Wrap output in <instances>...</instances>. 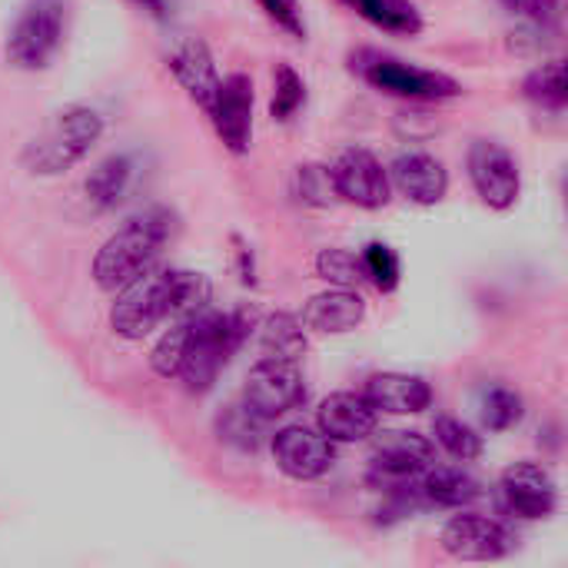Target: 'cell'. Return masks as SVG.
Masks as SVG:
<instances>
[{
    "label": "cell",
    "instance_id": "cell-29",
    "mask_svg": "<svg viewBox=\"0 0 568 568\" xmlns=\"http://www.w3.org/2000/svg\"><path fill=\"white\" fill-rule=\"evenodd\" d=\"M316 276L326 280L329 286H343V290H356L359 283H366L363 260L339 246H329L316 256Z\"/></svg>",
    "mask_w": 568,
    "mask_h": 568
},
{
    "label": "cell",
    "instance_id": "cell-6",
    "mask_svg": "<svg viewBox=\"0 0 568 568\" xmlns=\"http://www.w3.org/2000/svg\"><path fill=\"white\" fill-rule=\"evenodd\" d=\"M63 0H27L7 33V60L17 70H43L63 43Z\"/></svg>",
    "mask_w": 568,
    "mask_h": 568
},
{
    "label": "cell",
    "instance_id": "cell-12",
    "mask_svg": "<svg viewBox=\"0 0 568 568\" xmlns=\"http://www.w3.org/2000/svg\"><path fill=\"white\" fill-rule=\"evenodd\" d=\"M336 443H329L320 429L310 426H283L273 436V459L276 466L296 479V483H313L326 476L336 463Z\"/></svg>",
    "mask_w": 568,
    "mask_h": 568
},
{
    "label": "cell",
    "instance_id": "cell-23",
    "mask_svg": "<svg viewBox=\"0 0 568 568\" xmlns=\"http://www.w3.org/2000/svg\"><path fill=\"white\" fill-rule=\"evenodd\" d=\"M523 93L526 100H532L542 110H566L568 103V73L566 60H546L539 63L526 80H523Z\"/></svg>",
    "mask_w": 568,
    "mask_h": 568
},
{
    "label": "cell",
    "instance_id": "cell-17",
    "mask_svg": "<svg viewBox=\"0 0 568 568\" xmlns=\"http://www.w3.org/2000/svg\"><path fill=\"white\" fill-rule=\"evenodd\" d=\"M389 183L416 206H436L443 203L449 190V173L443 160L433 153H403L389 166Z\"/></svg>",
    "mask_w": 568,
    "mask_h": 568
},
{
    "label": "cell",
    "instance_id": "cell-22",
    "mask_svg": "<svg viewBox=\"0 0 568 568\" xmlns=\"http://www.w3.org/2000/svg\"><path fill=\"white\" fill-rule=\"evenodd\" d=\"M349 3L376 30L396 33V37H416V33H423V13L416 10L413 0H349Z\"/></svg>",
    "mask_w": 568,
    "mask_h": 568
},
{
    "label": "cell",
    "instance_id": "cell-10",
    "mask_svg": "<svg viewBox=\"0 0 568 568\" xmlns=\"http://www.w3.org/2000/svg\"><path fill=\"white\" fill-rule=\"evenodd\" d=\"M439 542H443V549L453 559L493 562V559H506L516 549V532L506 523H499V519L466 513V516H453L446 523Z\"/></svg>",
    "mask_w": 568,
    "mask_h": 568
},
{
    "label": "cell",
    "instance_id": "cell-3",
    "mask_svg": "<svg viewBox=\"0 0 568 568\" xmlns=\"http://www.w3.org/2000/svg\"><path fill=\"white\" fill-rule=\"evenodd\" d=\"M253 326H256V313L246 306L233 313H220L206 306L203 313L190 316V343H186V356H183L176 379H183V386L196 396L210 393L220 369L246 343Z\"/></svg>",
    "mask_w": 568,
    "mask_h": 568
},
{
    "label": "cell",
    "instance_id": "cell-25",
    "mask_svg": "<svg viewBox=\"0 0 568 568\" xmlns=\"http://www.w3.org/2000/svg\"><path fill=\"white\" fill-rule=\"evenodd\" d=\"M263 423H270V419H263L260 413H253L246 403L243 406H230L216 419V436L226 446L240 449V453H256L260 443H263Z\"/></svg>",
    "mask_w": 568,
    "mask_h": 568
},
{
    "label": "cell",
    "instance_id": "cell-27",
    "mask_svg": "<svg viewBox=\"0 0 568 568\" xmlns=\"http://www.w3.org/2000/svg\"><path fill=\"white\" fill-rule=\"evenodd\" d=\"M363 273H366V283H373L379 293H396L399 290V280H403V263H399V253L386 243H369L363 253Z\"/></svg>",
    "mask_w": 568,
    "mask_h": 568
},
{
    "label": "cell",
    "instance_id": "cell-19",
    "mask_svg": "<svg viewBox=\"0 0 568 568\" xmlns=\"http://www.w3.org/2000/svg\"><path fill=\"white\" fill-rule=\"evenodd\" d=\"M366 316V300L356 290L333 286L320 296H313L303 310V326L323 336H339L349 333L363 323Z\"/></svg>",
    "mask_w": 568,
    "mask_h": 568
},
{
    "label": "cell",
    "instance_id": "cell-31",
    "mask_svg": "<svg viewBox=\"0 0 568 568\" xmlns=\"http://www.w3.org/2000/svg\"><path fill=\"white\" fill-rule=\"evenodd\" d=\"M306 100V83L303 77L290 67V63H276L273 70V100H270V113L273 120H290L296 116V110Z\"/></svg>",
    "mask_w": 568,
    "mask_h": 568
},
{
    "label": "cell",
    "instance_id": "cell-24",
    "mask_svg": "<svg viewBox=\"0 0 568 568\" xmlns=\"http://www.w3.org/2000/svg\"><path fill=\"white\" fill-rule=\"evenodd\" d=\"M260 343H263V353L273 359H293L296 363L306 353V333L293 313H273L263 323Z\"/></svg>",
    "mask_w": 568,
    "mask_h": 568
},
{
    "label": "cell",
    "instance_id": "cell-2",
    "mask_svg": "<svg viewBox=\"0 0 568 568\" xmlns=\"http://www.w3.org/2000/svg\"><path fill=\"white\" fill-rule=\"evenodd\" d=\"M176 233V216L163 206H153L133 216L123 230H116L93 260V280L103 293H120L140 273L156 266L163 246Z\"/></svg>",
    "mask_w": 568,
    "mask_h": 568
},
{
    "label": "cell",
    "instance_id": "cell-4",
    "mask_svg": "<svg viewBox=\"0 0 568 568\" xmlns=\"http://www.w3.org/2000/svg\"><path fill=\"white\" fill-rule=\"evenodd\" d=\"M103 136V116L93 106L70 103L50 116V123L23 146L20 163L33 176H57L80 163Z\"/></svg>",
    "mask_w": 568,
    "mask_h": 568
},
{
    "label": "cell",
    "instance_id": "cell-15",
    "mask_svg": "<svg viewBox=\"0 0 568 568\" xmlns=\"http://www.w3.org/2000/svg\"><path fill=\"white\" fill-rule=\"evenodd\" d=\"M379 413L363 393H333L316 409V426L329 443H366L376 436Z\"/></svg>",
    "mask_w": 568,
    "mask_h": 568
},
{
    "label": "cell",
    "instance_id": "cell-18",
    "mask_svg": "<svg viewBox=\"0 0 568 568\" xmlns=\"http://www.w3.org/2000/svg\"><path fill=\"white\" fill-rule=\"evenodd\" d=\"M363 396L376 413L389 416H419L433 406V386L423 376L409 373H376L366 379Z\"/></svg>",
    "mask_w": 568,
    "mask_h": 568
},
{
    "label": "cell",
    "instance_id": "cell-5",
    "mask_svg": "<svg viewBox=\"0 0 568 568\" xmlns=\"http://www.w3.org/2000/svg\"><path fill=\"white\" fill-rule=\"evenodd\" d=\"M349 70L373 90L399 97V100H413V103H439V100H453L463 93V83L453 80L449 73L426 70V67L406 63L393 53L369 50V47L349 53Z\"/></svg>",
    "mask_w": 568,
    "mask_h": 568
},
{
    "label": "cell",
    "instance_id": "cell-13",
    "mask_svg": "<svg viewBox=\"0 0 568 568\" xmlns=\"http://www.w3.org/2000/svg\"><path fill=\"white\" fill-rule=\"evenodd\" d=\"M206 116L213 120L223 146L243 156L253 140V80L246 73H230L226 80H220L216 100Z\"/></svg>",
    "mask_w": 568,
    "mask_h": 568
},
{
    "label": "cell",
    "instance_id": "cell-33",
    "mask_svg": "<svg viewBox=\"0 0 568 568\" xmlns=\"http://www.w3.org/2000/svg\"><path fill=\"white\" fill-rule=\"evenodd\" d=\"M263 10H266V17L276 23V27H283L290 37H296V40H303L306 37V23H303V10H300V0H256Z\"/></svg>",
    "mask_w": 568,
    "mask_h": 568
},
{
    "label": "cell",
    "instance_id": "cell-21",
    "mask_svg": "<svg viewBox=\"0 0 568 568\" xmlns=\"http://www.w3.org/2000/svg\"><path fill=\"white\" fill-rule=\"evenodd\" d=\"M130 183H133V163H130V156H106V160H100L90 170L83 190H87V200L97 210H113V206H120L126 200Z\"/></svg>",
    "mask_w": 568,
    "mask_h": 568
},
{
    "label": "cell",
    "instance_id": "cell-7",
    "mask_svg": "<svg viewBox=\"0 0 568 568\" xmlns=\"http://www.w3.org/2000/svg\"><path fill=\"white\" fill-rule=\"evenodd\" d=\"M243 403L260 413L263 419H276L286 416L293 409H300L306 403V379L300 373V366L293 359H273L263 356L243 386Z\"/></svg>",
    "mask_w": 568,
    "mask_h": 568
},
{
    "label": "cell",
    "instance_id": "cell-16",
    "mask_svg": "<svg viewBox=\"0 0 568 568\" xmlns=\"http://www.w3.org/2000/svg\"><path fill=\"white\" fill-rule=\"evenodd\" d=\"M166 67H170V73L176 77V83L186 90V97H190L203 113H210V106H213V100H216V90H220V73H216V63H213L210 47H206L200 37H186V40H180V43L170 50Z\"/></svg>",
    "mask_w": 568,
    "mask_h": 568
},
{
    "label": "cell",
    "instance_id": "cell-14",
    "mask_svg": "<svg viewBox=\"0 0 568 568\" xmlns=\"http://www.w3.org/2000/svg\"><path fill=\"white\" fill-rule=\"evenodd\" d=\"M436 459V443L423 433H383L373 449V483H409Z\"/></svg>",
    "mask_w": 568,
    "mask_h": 568
},
{
    "label": "cell",
    "instance_id": "cell-11",
    "mask_svg": "<svg viewBox=\"0 0 568 568\" xmlns=\"http://www.w3.org/2000/svg\"><path fill=\"white\" fill-rule=\"evenodd\" d=\"M499 499L516 519L539 523L559 509V486L542 463H513L499 479Z\"/></svg>",
    "mask_w": 568,
    "mask_h": 568
},
{
    "label": "cell",
    "instance_id": "cell-26",
    "mask_svg": "<svg viewBox=\"0 0 568 568\" xmlns=\"http://www.w3.org/2000/svg\"><path fill=\"white\" fill-rule=\"evenodd\" d=\"M433 436H436V446L449 453L456 463H473L483 456V436L456 416H436Z\"/></svg>",
    "mask_w": 568,
    "mask_h": 568
},
{
    "label": "cell",
    "instance_id": "cell-1",
    "mask_svg": "<svg viewBox=\"0 0 568 568\" xmlns=\"http://www.w3.org/2000/svg\"><path fill=\"white\" fill-rule=\"evenodd\" d=\"M213 286L193 270H156L150 266L126 283L110 310V326L123 339L150 336L163 320H190L210 306Z\"/></svg>",
    "mask_w": 568,
    "mask_h": 568
},
{
    "label": "cell",
    "instance_id": "cell-20",
    "mask_svg": "<svg viewBox=\"0 0 568 568\" xmlns=\"http://www.w3.org/2000/svg\"><path fill=\"white\" fill-rule=\"evenodd\" d=\"M416 479H419L416 489H419L423 503L436 506V509H466V506H473L483 496L479 479H473L459 466H436V463H429Z\"/></svg>",
    "mask_w": 568,
    "mask_h": 568
},
{
    "label": "cell",
    "instance_id": "cell-34",
    "mask_svg": "<svg viewBox=\"0 0 568 568\" xmlns=\"http://www.w3.org/2000/svg\"><path fill=\"white\" fill-rule=\"evenodd\" d=\"M133 3H140L146 13H153L156 20H163L166 17V0H133Z\"/></svg>",
    "mask_w": 568,
    "mask_h": 568
},
{
    "label": "cell",
    "instance_id": "cell-32",
    "mask_svg": "<svg viewBox=\"0 0 568 568\" xmlns=\"http://www.w3.org/2000/svg\"><path fill=\"white\" fill-rule=\"evenodd\" d=\"M503 7L542 30H556L562 20V0H503Z\"/></svg>",
    "mask_w": 568,
    "mask_h": 568
},
{
    "label": "cell",
    "instance_id": "cell-28",
    "mask_svg": "<svg viewBox=\"0 0 568 568\" xmlns=\"http://www.w3.org/2000/svg\"><path fill=\"white\" fill-rule=\"evenodd\" d=\"M526 416V399L509 386H493L483 399V423L489 433H506Z\"/></svg>",
    "mask_w": 568,
    "mask_h": 568
},
{
    "label": "cell",
    "instance_id": "cell-9",
    "mask_svg": "<svg viewBox=\"0 0 568 568\" xmlns=\"http://www.w3.org/2000/svg\"><path fill=\"white\" fill-rule=\"evenodd\" d=\"M329 183L333 193L359 210H383L393 196V183H389V170L379 163L376 153L353 146L343 150L336 156V163L329 166Z\"/></svg>",
    "mask_w": 568,
    "mask_h": 568
},
{
    "label": "cell",
    "instance_id": "cell-8",
    "mask_svg": "<svg viewBox=\"0 0 568 568\" xmlns=\"http://www.w3.org/2000/svg\"><path fill=\"white\" fill-rule=\"evenodd\" d=\"M466 166H469V180H473L479 200H483L489 210L506 213V210H513V206L519 203L523 173H519L516 156H513L503 143L476 140V143L469 146Z\"/></svg>",
    "mask_w": 568,
    "mask_h": 568
},
{
    "label": "cell",
    "instance_id": "cell-30",
    "mask_svg": "<svg viewBox=\"0 0 568 568\" xmlns=\"http://www.w3.org/2000/svg\"><path fill=\"white\" fill-rule=\"evenodd\" d=\"M186 343H190V320H176V326L166 329L163 339L150 353L153 373L163 376V379H176L180 366H183V356H186Z\"/></svg>",
    "mask_w": 568,
    "mask_h": 568
}]
</instances>
